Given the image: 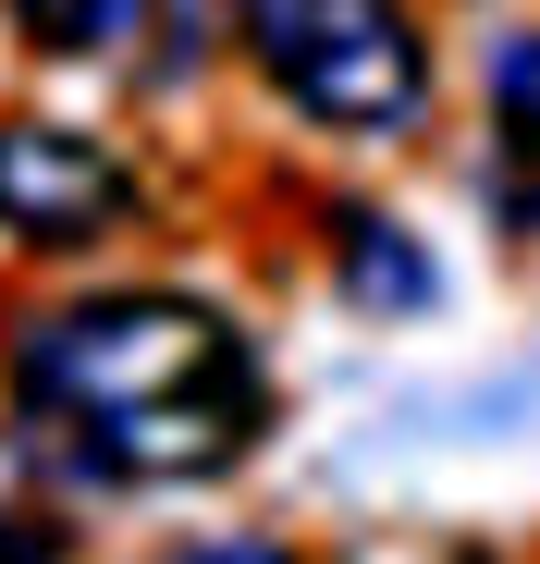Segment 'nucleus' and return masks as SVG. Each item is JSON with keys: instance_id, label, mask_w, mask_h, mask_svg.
Segmentation results:
<instances>
[{"instance_id": "nucleus-5", "label": "nucleus", "mask_w": 540, "mask_h": 564, "mask_svg": "<svg viewBox=\"0 0 540 564\" xmlns=\"http://www.w3.org/2000/svg\"><path fill=\"white\" fill-rule=\"evenodd\" d=\"M332 270H344V295L369 307V319H418V307L442 295L430 246H418V234H393L381 209H332Z\"/></svg>"}, {"instance_id": "nucleus-2", "label": "nucleus", "mask_w": 540, "mask_h": 564, "mask_svg": "<svg viewBox=\"0 0 540 564\" xmlns=\"http://www.w3.org/2000/svg\"><path fill=\"white\" fill-rule=\"evenodd\" d=\"M234 37L320 135H406L430 111V37L406 0H234Z\"/></svg>"}, {"instance_id": "nucleus-8", "label": "nucleus", "mask_w": 540, "mask_h": 564, "mask_svg": "<svg viewBox=\"0 0 540 564\" xmlns=\"http://www.w3.org/2000/svg\"><path fill=\"white\" fill-rule=\"evenodd\" d=\"M0 564H62V516H25V503H0Z\"/></svg>"}, {"instance_id": "nucleus-1", "label": "nucleus", "mask_w": 540, "mask_h": 564, "mask_svg": "<svg viewBox=\"0 0 540 564\" xmlns=\"http://www.w3.org/2000/svg\"><path fill=\"white\" fill-rule=\"evenodd\" d=\"M0 405L62 491H197L258 454L270 368L209 295H74L13 332Z\"/></svg>"}, {"instance_id": "nucleus-6", "label": "nucleus", "mask_w": 540, "mask_h": 564, "mask_svg": "<svg viewBox=\"0 0 540 564\" xmlns=\"http://www.w3.org/2000/svg\"><path fill=\"white\" fill-rule=\"evenodd\" d=\"M13 25H25V50H50V62H99V50H123V37L148 25V0H13Z\"/></svg>"}, {"instance_id": "nucleus-4", "label": "nucleus", "mask_w": 540, "mask_h": 564, "mask_svg": "<svg viewBox=\"0 0 540 564\" xmlns=\"http://www.w3.org/2000/svg\"><path fill=\"white\" fill-rule=\"evenodd\" d=\"M479 111H492V209H504V234H540V25L492 37Z\"/></svg>"}, {"instance_id": "nucleus-3", "label": "nucleus", "mask_w": 540, "mask_h": 564, "mask_svg": "<svg viewBox=\"0 0 540 564\" xmlns=\"http://www.w3.org/2000/svg\"><path fill=\"white\" fill-rule=\"evenodd\" d=\"M136 221V160L99 148L86 123H50V111H13L0 123V246H37V258H74Z\"/></svg>"}, {"instance_id": "nucleus-7", "label": "nucleus", "mask_w": 540, "mask_h": 564, "mask_svg": "<svg viewBox=\"0 0 540 564\" xmlns=\"http://www.w3.org/2000/svg\"><path fill=\"white\" fill-rule=\"evenodd\" d=\"M148 564H295V552L258 540V528H209V540H172V552H148Z\"/></svg>"}]
</instances>
